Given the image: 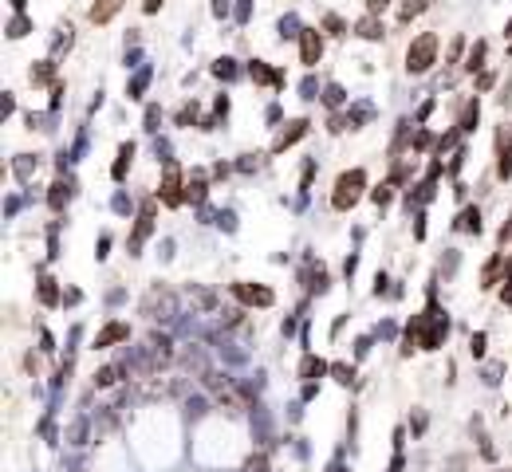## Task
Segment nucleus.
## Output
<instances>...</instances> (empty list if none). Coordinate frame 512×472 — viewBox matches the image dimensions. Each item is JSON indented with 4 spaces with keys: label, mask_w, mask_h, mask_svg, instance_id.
<instances>
[{
    "label": "nucleus",
    "mask_w": 512,
    "mask_h": 472,
    "mask_svg": "<svg viewBox=\"0 0 512 472\" xmlns=\"http://www.w3.org/2000/svg\"><path fill=\"white\" fill-rule=\"evenodd\" d=\"M158 119H162V107H146V130H158Z\"/></svg>",
    "instance_id": "nucleus-43"
},
{
    "label": "nucleus",
    "mask_w": 512,
    "mask_h": 472,
    "mask_svg": "<svg viewBox=\"0 0 512 472\" xmlns=\"http://www.w3.org/2000/svg\"><path fill=\"white\" fill-rule=\"evenodd\" d=\"M107 248H111V236L103 232L99 241H95V260H107Z\"/></svg>",
    "instance_id": "nucleus-41"
},
{
    "label": "nucleus",
    "mask_w": 512,
    "mask_h": 472,
    "mask_svg": "<svg viewBox=\"0 0 512 472\" xmlns=\"http://www.w3.org/2000/svg\"><path fill=\"white\" fill-rule=\"evenodd\" d=\"M501 271H508V264H504V256L497 252V256L485 264V271H481V288H485V292H492V288L501 283Z\"/></svg>",
    "instance_id": "nucleus-14"
},
{
    "label": "nucleus",
    "mask_w": 512,
    "mask_h": 472,
    "mask_svg": "<svg viewBox=\"0 0 512 472\" xmlns=\"http://www.w3.org/2000/svg\"><path fill=\"white\" fill-rule=\"evenodd\" d=\"M122 4H126V0H95V4L87 8V20L95 24V28H103V24H111L122 12Z\"/></svg>",
    "instance_id": "nucleus-9"
},
{
    "label": "nucleus",
    "mask_w": 512,
    "mask_h": 472,
    "mask_svg": "<svg viewBox=\"0 0 512 472\" xmlns=\"http://www.w3.org/2000/svg\"><path fill=\"white\" fill-rule=\"evenodd\" d=\"M244 75H249L252 83H272V87H276V90L284 87V71L268 67V63H264V60H252L249 67H244Z\"/></svg>",
    "instance_id": "nucleus-11"
},
{
    "label": "nucleus",
    "mask_w": 512,
    "mask_h": 472,
    "mask_svg": "<svg viewBox=\"0 0 512 472\" xmlns=\"http://www.w3.org/2000/svg\"><path fill=\"white\" fill-rule=\"evenodd\" d=\"M8 4H12V16H16V12H24V8H28V0H8Z\"/></svg>",
    "instance_id": "nucleus-51"
},
{
    "label": "nucleus",
    "mask_w": 512,
    "mask_h": 472,
    "mask_svg": "<svg viewBox=\"0 0 512 472\" xmlns=\"http://www.w3.org/2000/svg\"><path fill=\"white\" fill-rule=\"evenodd\" d=\"M36 292H40L44 307H55V303H60V288H55V280H48V276L40 280V288H36Z\"/></svg>",
    "instance_id": "nucleus-30"
},
{
    "label": "nucleus",
    "mask_w": 512,
    "mask_h": 472,
    "mask_svg": "<svg viewBox=\"0 0 512 472\" xmlns=\"http://www.w3.org/2000/svg\"><path fill=\"white\" fill-rule=\"evenodd\" d=\"M193 119H197V102L190 99V102H185V107H181V111H178V126H190Z\"/></svg>",
    "instance_id": "nucleus-37"
},
{
    "label": "nucleus",
    "mask_w": 512,
    "mask_h": 472,
    "mask_svg": "<svg viewBox=\"0 0 512 472\" xmlns=\"http://www.w3.org/2000/svg\"><path fill=\"white\" fill-rule=\"evenodd\" d=\"M426 8H430V0H402L398 4V24L406 28V24H410L414 16H422Z\"/></svg>",
    "instance_id": "nucleus-21"
},
{
    "label": "nucleus",
    "mask_w": 512,
    "mask_h": 472,
    "mask_svg": "<svg viewBox=\"0 0 512 472\" xmlns=\"http://www.w3.org/2000/svg\"><path fill=\"white\" fill-rule=\"evenodd\" d=\"M71 40H75V36H71V24H67V28H55V32H51V60H60L63 51L71 48Z\"/></svg>",
    "instance_id": "nucleus-26"
},
{
    "label": "nucleus",
    "mask_w": 512,
    "mask_h": 472,
    "mask_svg": "<svg viewBox=\"0 0 512 472\" xmlns=\"http://www.w3.org/2000/svg\"><path fill=\"white\" fill-rule=\"evenodd\" d=\"M453 229L457 232H473V236H481V209H477V205H469V209H461L457 213V221H453Z\"/></svg>",
    "instance_id": "nucleus-13"
},
{
    "label": "nucleus",
    "mask_w": 512,
    "mask_h": 472,
    "mask_svg": "<svg viewBox=\"0 0 512 472\" xmlns=\"http://www.w3.org/2000/svg\"><path fill=\"white\" fill-rule=\"evenodd\" d=\"M390 197H394V185L386 181V185H379V189H371V201L379 205V209H386L390 205Z\"/></svg>",
    "instance_id": "nucleus-34"
},
{
    "label": "nucleus",
    "mask_w": 512,
    "mask_h": 472,
    "mask_svg": "<svg viewBox=\"0 0 512 472\" xmlns=\"http://www.w3.org/2000/svg\"><path fill=\"white\" fill-rule=\"evenodd\" d=\"M497 177H512V146H504V138H497Z\"/></svg>",
    "instance_id": "nucleus-20"
},
{
    "label": "nucleus",
    "mask_w": 512,
    "mask_h": 472,
    "mask_svg": "<svg viewBox=\"0 0 512 472\" xmlns=\"http://www.w3.org/2000/svg\"><path fill=\"white\" fill-rule=\"evenodd\" d=\"M303 378V382H315V378H323V374H332V366L320 358V354H303L300 358V370H296Z\"/></svg>",
    "instance_id": "nucleus-12"
},
{
    "label": "nucleus",
    "mask_w": 512,
    "mask_h": 472,
    "mask_svg": "<svg viewBox=\"0 0 512 472\" xmlns=\"http://www.w3.org/2000/svg\"><path fill=\"white\" fill-rule=\"evenodd\" d=\"M430 130H418V138H414V150H430Z\"/></svg>",
    "instance_id": "nucleus-47"
},
{
    "label": "nucleus",
    "mask_w": 512,
    "mask_h": 472,
    "mask_svg": "<svg viewBox=\"0 0 512 472\" xmlns=\"http://www.w3.org/2000/svg\"><path fill=\"white\" fill-rule=\"evenodd\" d=\"M371 119H374V107H371V102H359V107H351V111H347L351 130H362V126H367Z\"/></svg>",
    "instance_id": "nucleus-25"
},
{
    "label": "nucleus",
    "mask_w": 512,
    "mask_h": 472,
    "mask_svg": "<svg viewBox=\"0 0 512 472\" xmlns=\"http://www.w3.org/2000/svg\"><path fill=\"white\" fill-rule=\"evenodd\" d=\"M296 43H300V63H303V67H315V63L323 60V48H327L320 28H303V36Z\"/></svg>",
    "instance_id": "nucleus-5"
},
{
    "label": "nucleus",
    "mask_w": 512,
    "mask_h": 472,
    "mask_svg": "<svg viewBox=\"0 0 512 472\" xmlns=\"http://www.w3.org/2000/svg\"><path fill=\"white\" fill-rule=\"evenodd\" d=\"M438 51H442V40H438V32H418L406 48V71L410 75H426V71L438 63Z\"/></svg>",
    "instance_id": "nucleus-2"
},
{
    "label": "nucleus",
    "mask_w": 512,
    "mask_h": 472,
    "mask_svg": "<svg viewBox=\"0 0 512 472\" xmlns=\"http://www.w3.org/2000/svg\"><path fill=\"white\" fill-rule=\"evenodd\" d=\"M217 221H221V229H237V217H232V213H221V217H217Z\"/></svg>",
    "instance_id": "nucleus-49"
},
{
    "label": "nucleus",
    "mask_w": 512,
    "mask_h": 472,
    "mask_svg": "<svg viewBox=\"0 0 512 472\" xmlns=\"http://www.w3.org/2000/svg\"><path fill=\"white\" fill-rule=\"evenodd\" d=\"M119 374H122V366H103V370L95 374V386H114L119 382Z\"/></svg>",
    "instance_id": "nucleus-33"
},
{
    "label": "nucleus",
    "mask_w": 512,
    "mask_h": 472,
    "mask_svg": "<svg viewBox=\"0 0 512 472\" xmlns=\"http://www.w3.org/2000/svg\"><path fill=\"white\" fill-rule=\"evenodd\" d=\"M71 201V181H55V185H51V193H48V205H51V209H55V213H63V205H67Z\"/></svg>",
    "instance_id": "nucleus-22"
},
{
    "label": "nucleus",
    "mask_w": 512,
    "mask_h": 472,
    "mask_svg": "<svg viewBox=\"0 0 512 472\" xmlns=\"http://www.w3.org/2000/svg\"><path fill=\"white\" fill-rule=\"evenodd\" d=\"M131 161H134V142H122V146H119V158H114V166H111V177L114 181H126Z\"/></svg>",
    "instance_id": "nucleus-16"
},
{
    "label": "nucleus",
    "mask_w": 512,
    "mask_h": 472,
    "mask_svg": "<svg viewBox=\"0 0 512 472\" xmlns=\"http://www.w3.org/2000/svg\"><path fill=\"white\" fill-rule=\"evenodd\" d=\"M28 79H32V87H48V83H55V60H40V63H32Z\"/></svg>",
    "instance_id": "nucleus-15"
},
{
    "label": "nucleus",
    "mask_w": 512,
    "mask_h": 472,
    "mask_svg": "<svg viewBox=\"0 0 512 472\" xmlns=\"http://www.w3.org/2000/svg\"><path fill=\"white\" fill-rule=\"evenodd\" d=\"M276 36H280V40H300V36H303V24H300V16H296V12H288V16H280V20H276Z\"/></svg>",
    "instance_id": "nucleus-17"
},
{
    "label": "nucleus",
    "mask_w": 512,
    "mask_h": 472,
    "mask_svg": "<svg viewBox=\"0 0 512 472\" xmlns=\"http://www.w3.org/2000/svg\"><path fill=\"white\" fill-rule=\"evenodd\" d=\"M308 130H312V122H308V119H291V122H284V130L276 134V142H272V150H276V154H284L288 146H296V142H300Z\"/></svg>",
    "instance_id": "nucleus-7"
},
{
    "label": "nucleus",
    "mask_w": 512,
    "mask_h": 472,
    "mask_svg": "<svg viewBox=\"0 0 512 472\" xmlns=\"http://www.w3.org/2000/svg\"><path fill=\"white\" fill-rule=\"evenodd\" d=\"M315 90H320V83L308 75V79H303V99H315Z\"/></svg>",
    "instance_id": "nucleus-48"
},
{
    "label": "nucleus",
    "mask_w": 512,
    "mask_h": 472,
    "mask_svg": "<svg viewBox=\"0 0 512 472\" xmlns=\"http://www.w3.org/2000/svg\"><path fill=\"white\" fill-rule=\"evenodd\" d=\"M213 75H217V79H237V75H241V67H237V60H232V55H221V60H213Z\"/></svg>",
    "instance_id": "nucleus-27"
},
{
    "label": "nucleus",
    "mask_w": 512,
    "mask_h": 472,
    "mask_svg": "<svg viewBox=\"0 0 512 472\" xmlns=\"http://www.w3.org/2000/svg\"><path fill=\"white\" fill-rule=\"evenodd\" d=\"M28 32H32V20L24 16V12H16V16H12L8 24H4V36H8V40H24Z\"/></svg>",
    "instance_id": "nucleus-24"
},
{
    "label": "nucleus",
    "mask_w": 512,
    "mask_h": 472,
    "mask_svg": "<svg viewBox=\"0 0 512 472\" xmlns=\"http://www.w3.org/2000/svg\"><path fill=\"white\" fill-rule=\"evenodd\" d=\"M158 201L166 205V209H178L181 201H185V193H181V170L178 166H166V173H162V185H158Z\"/></svg>",
    "instance_id": "nucleus-4"
},
{
    "label": "nucleus",
    "mask_w": 512,
    "mask_h": 472,
    "mask_svg": "<svg viewBox=\"0 0 512 472\" xmlns=\"http://www.w3.org/2000/svg\"><path fill=\"white\" fill-rule=\"evenodd\" d=\"M131 339V323L122 319H111L107 327H99V335H95V351H107V346H119V342Z\"/></svg>",
    "instance_id": "nucleus-6"
},
{
    "label": "nucleus",
    "mask_w": 512,
    "mask_h": 472,
    "mask_svg": "<svg viewBox=\"0 0 512 472\" xmlns=\"http://www.w3.org/2000/svg\"><path fill=\"white\" fill-rule=\"evenodd\" d=\"M12 111H16V99H12V90H4V99H0V114L8 119Z\"/></svg>",
    "instance_id": "nucleus-45"
},
{
    "label": "nucleus",
    "mask_w": 512,
    "mask_h": 472,
    "mask_svg": "<svg viewBox=\"0 0 512 472\" xmlns=\"http://www.w3.org/2000/svg\"><path fill=\"white\" fill-rule=\"evenodd\" d=\"M501 299L512 303V260H508V271H504V288H501Z\"/></svg>",
    "instance_id": "nucleus-44"
},
{
    "label": "nucleus",
    "mask_w": 512,
    "mask_h": 472,
    "mask_svg": "<svg viewBox=\"0 0 512 472\" xmlns=\"http://www.w3.org/2000/svg\"><path fill=\"white\" fill-rule=\"evenodd\" d=\"M477 119H481V102L477 99H469L461 107V119H457V130L461 134H469V130H477Z\"/></svg>",
    "instance_id": "nucleus-18"
},
{
    "label": "nucleus",
    "mask_w": 512,
    "mask_h": 472,
    "mask_svg": "<svg viewBox=\"0 0 512 472\" xmlns=\"http://www.w3.org/2000/svg\"><path fill=\"white\" fill-rule=\"evenodd\" d=\"M386 8H390V0H367V16H382Z\"/></svg>",
    "instance_id": "nucleus-42"
},
{
    "label": "nucleus",
    "mask_w": 512,
    "mask_h": 472,
    "mask_svg": "<svg viewBox=\"0 0 512 472\" xmlns=\"http://www.w3.org/2000/svg\"><path fill=\"white\" fill-rule=\"evenodd\" d=\"M249 16H252V0H237V4H232V20L249 24Z\"/></svg>",
    "instance_id": "nucleus-36"
},
{
    "label": "nucleus",
    "mask_w": 512,
    "mask_h": 472,
    "mask_svg": "<svg viewBox=\"0 0 512 472\" xmlns=\"http://www.w3.org/2000/svg\"><path fill=\"white\" fill-rule=\"evenodd\" d=\"M154 213H158V205H154V201H146V205H142L138 224H134V236H131V256H138L142 241H146V236L154 232Z\"/></svg>",
    "instance_id": "nucleus-8"
},
{
    "label": "nucleus",
    "mask_w": 512,
    "mask_h": 472,
    "mask_svg": "<svg viewBox=\"0 0 512 472\" xmlns=\"http://www.w3.org/2000/svg\"><path fill=\"white\" fill-rule=\"evenodd\" d=\"M485 55H489V43H485V40L469 43V51H465V71H473V75H477V71L485 67Z\"/></svg>",
    "instance_id": "nucleus-19"
},
{
    "label": "nucleus",
    "mask_w": 512,
    "mask_h": 472,
    "mask_svg": "<svg viewBox=\"0 0 512 472\" xmlns=\"http://www.w3.org/2000/svg\"><path fill=\"white\" fill-rule=\"evenodd\" d=\"M229 292H232V299H241L244 307H272V303H276V292L264 288V283L237 280V283H229Z\"/></svg>",
    "instance_id": "nucleus-3"
},
{
    "label": "nucleus",
    "mask_w": 512,
    "mask_h": 472,
    "mask_svg": "<svg viewBox=\"0 0 512 472\" xmlns=\"http://www.w3.org/2000/svg\"><path fill=\"white\" fill-rule=\"evenodd\" d=\"M209 12L217 16V20H225V16L232 12V0H213V4H209Z\"/></svg>",
    "instance_id": "nucleus-39"
},
{
    "label": "nucleus",
    "mask_w": 512,
    "mask_h": 472,
    "mask_svg": "<svg viewBox=\"0 0 512 472\" xmlns=\"http://www.w3.org/2000/svg\"><path fill=\"white\" fill-rule=\"evenodd\" d=\"M327 288H332V276L323 271V264H320V268H312V271H308V292L323 295V292H327Z\"/></svg>",
    "instance_id": "nucleus-28"
},
{
    "label": "nucleus",
    "mask_w": 512,
    "mask_h": 472,
    "mask_svg": "<svg viewBox=\"0 0 512 472\" xmlns=\"http://www.w3.org/2000/svg\"><path fill=\"white\" fill-rule=\"evenodd\" d=\"M386 283H390V280H386V276L379 271V276H374V295H382V292H386Z\"/></svg>",
    "instance_id": "nucleus-50"
},
{
    "label": "nucleus",
    "mask_w": 512,
    "mask_h": 472,
    "mask_svg": "<svg viewBox=\"0 0 512 472\" xmlns=\"http://www.w3.org/2000/svg\"><path fill=\"white\" fill-rule=\"evenodd\" d=\"M367 193V170H343L335 177V193H332V209L335 213H351Z\"/></svg>",
    "instance_id": "nucleus-1"
},
{
    "label": "nucleus",
    "mask_w": 512,
    "mask_h": 472,
    "mask_svg": "<svg viewBox=\"0 0 512 472\" xmlns=\"http://www.w3.org/2000/svg\"><path fill=\"white\" fill-rule=\"evenodd\" d=\"M323 102H327V107H343V87L339 83H327V87H323Z\"/></svg>",
    "instance_id": "nucleus-35"
},
{
    "label": "nucleus",
    "mask_w": 512,
    "mask_h": 472,
    "mask_svg": "<svg viewBox=\"0 0 512 472\" xmlns=\"http://www.w3.org/2000/svg\"><path fill=\"white\" fill-rule=\"evenodd\" d=\"M323 32H327V36H347V32H351V24L343 20L339 12H327V16H323Z\"/></svg>",
    "instance_id": "nucleus-29"
},
{
    "label": "nucleus",
    "mask_w": 512,
    "mask_h": 472,
    "mask_svg": "<svg viewBox=\"0 0 512 472\" xmlns=\"http://www.w3.org/2000/svg\"><path fill=\"white\" fill-rule=\"evenodd\" d=\"M213 119L217 122L229 119V95H217V99H213Z\"/></svg>",
    "instance_id": "nucleus-38"
},
{
    "label": "nucleus",
    "mask_w": 512,
    "mask_h": 472,
    "mask_svg": "<svg viewBox=\"0 0 512 472\" xmlns=\"http://www.w3.org/2000/svg\"><path fill=\"white\" fill-rule=\"evenodd\" d=\"M485 342H489V339H485V331H477V335H473V339H469V351H473V358H481V354H485Z\"/></svg>",
    "instance_id": "nucleus-40"
},
{
    "label": "nucleus",
    "mask_w": 512,
    "mask_h": 472,
    "mask_svg": "<svg viewBox=\"0 0 512 472\" xmlns=\"http://www.w3.org/2000/svg\"><path fill=\"white\" fill-rule=\"evenodd\" d=\"M146 83H150V67H142L138 75H134V79L126 83V95H131V99H142V90H146Z\"/></svg>",
    "instance_id": "nucleus-31"
},
{
    "label": "nucleus",
    "mask_w": 512,
    "mask_h": 472,
    "mask_svg": "<svg viewBox=\"0 0 512 472\" xmlns=\"http://www.w3.org/2000/svg\"><path fill=\"white\" fill-rule=\"evenodd\" d=\"M162 4H166V0H142V12H146V16H158Z\"/></svg>",
    "instance_id": "nucleus-46"
},
{
    "label": "nucleus",
    "mask_w": 512,
    "mask_h": 472,
    "mask_svg": "<svg viewBox=\"0 0 512 472\" xmlns=\"http://www.w3.org/2000/svg\"><path fill=\"white\" fill-rule=\"evenodd\" d=\"M332 374H335V382H339V386H351L355 382V366H351V362H332Z\"/></svg>",
    "instance_id": "nucleus-32"
},
{
    "label": "nucleus",
    "mask_w": 512,
    "mask_h": 472,
    "mask_svg": "<svg viewBox=\"0 0 512 472\" xmlns=\"http://www.w3.org/2000/svg\"><path fill=\"white\" fill-rule=\"evenodd\" d=\"M205 197H209V181L201 177V173H193V177H190V185H185V201L201 205Z\"/></svg>",
    "instance_id": "nucleus-23"
},
{
    "label": "nucleus",
    "mask_w": 512,
    "mask_h": 472,
    "mask_svg": "<svg viewBox=\"0 0 512 472\" xmlns=\"http://www.w3.org/2000/svg\"><path fill=\"white\" fill-rule=\"evenodd\" d=\"M351 32L367 43H379L382 36H386V24H382V16H359V20L351 24Z\"/></svg>",
    "instance_id": "nucleus-10"
}]
</instances>
